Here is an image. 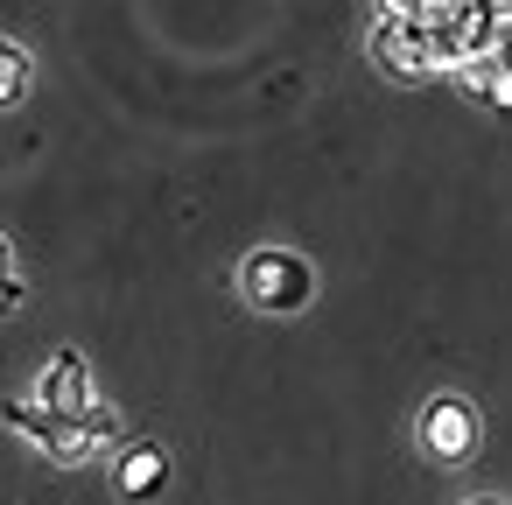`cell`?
<instances>
[{"mask_svg": "<svg viewBox=\"0 0 512 505\" xmlns=\"http://www.w3.org/2000/svg\"><path fill=\"white\" fill-rule=\"evenodd\" d=\"M239 295L253 309H267V316H295L316 295V267L302 253H288V246H253L239 260Z\"/></svg>", "mask_w": 512, "mask_h": 505, "instance_id": "6da1fadb", "label": "cell"}, {"mask_svg": "<svg viewBox=\"0 0 512 505\" xmlns=\"http://www.w3.org/2000/svg\"><path fill=\"white\" fill-rule=\"evenodd\" d=\"M36 407H43L50 421H85V414L99 407V386H92L85 351H57V358L43 365V379H36Z\"/></svg>", "mask_w": 512, "mask_h": 505, "instance_id": "7a4b0ae2", "label": "cell"}, {"mask_svg": "<svg viewBox=\"0 0 512 505\" xmlns=\"http://www.w3.org/2000/svg\"><path fill=\"white\" fill-rule=\"evenodd\" d=\"M421 449L442 456V463H463V456L477 449V407H470V400H435V407L421 414Z\"/></svg>", "mask_w": 512, "mask_h": 505, "instance_id": "3957f363", "label": "cell"}, {"mask_svg": "<svg viewBox=\"0 0 512 505\" xmlns=\"http://www.w3.org/2000/svg\"><path fill=\"white\" fill-rule=\"evenodd\" d=\"M113 484H120V498H155V491L169 484V456H162L155 442H134V449H120Z\"/></svg>", "mask_w": 512, "mask_h": 505, "instance_id": "277c9868", "label": "cell"}, {"mask_svg": "<svg viewBox=\"0 0 512 505\" xmlns=\"http://www.w3.org/2000/svg\"><path fill=\"white\" fill-rule=\"evenodd\" d=\"M463 92H477L484 106H498V113H512V71H498L491 57H484V64H463Z\"/></svg>", "mask_w": 512, "mask_h": 505, "instance_id": "5b68a950", "label": "cell"}, {"mask_svg": "<svg viewBox=\"0 0 512 505\" xmlns=\"http://www.w3.org/2000/svg\"><path fill=\"white\" fill-rule=\"evenodd\" d=\"M29 71H36V64H29V50L0 36V106H15V99L29 92Z\"/></svg>", "mask_w": 512, "mask_h": 505, "instance_id": "8992f818", "label": "cell"}, {"mask_svg": "<svg viewBox=\"0 0 512 505\" xmlns=\"http://www.w3.org/2000/svg\"><path fill=\"white\" fill-rule=\"evenodd\" d=\"M43 449H50L57 463H85V456H92V435H85V421H50Z\"/></svg>", "mask_w": 512, "mask_h": 505, "instance_id": "52a82bcc", "label": "cell"}, {"mask_svg": "<svg viewBox=\"0 0 512 505\" xmlns=\"http://www.w3.org/2000/svg\"><path fill=\"white\" fill-rule=\"evenodd\" d=\"M0 421H8L15 435H29V442H43V435H50V414H43V407H29V400H0Z\"/></svg>", "mask_w": 512, "mask_h": 505, "instance_id": "ba28073f", "label": "cell"}, {"mask_svg": "<svg viewBox=\"0 0 512 505\" xmlns=\"http://www.w3.org/2000/svg\"><path fill=\"white\" fill-rule=\"evenodd\" d=\"M85 435H92V456H99V449H113V442H120V414L99 400V407L85 414Z\"/></svg>", "mask_w": 512, "mask_h": 505, "instance_id": "9c48e42d", "label": "cell"}, {"mask_svg": "<svg viewBox=\"0 0 512 505\" xmlns=\"http://www.w3.org/2000/svg\"><path fill=\"white\" fill-rule=\"evenodd\" d=\"M491 64L512 71V8H498V43H491Z\"/></svg>", "mask_w": 512, "mask_h": 505, "instance_id": "30bf717a", "label": "cell"}, {"mask_svg": "<svg viewBox=\"0 0 512 505\" xmlns=\"http://www.w3.org/2000/svg\"><path fill=\"white\" fill-rule=\"evenodd\" d=\"M22 295H29V288H22L15 274H0V316H15V309H22Z\"/></svg>", "mask_w": 512, "mask_h": 505, "instance_id": "8fae6325", "label": "cell"}, {"mask_svg": "<svg viewBox=\"0 0 512 505\" xmlns=\"http://www.w3.org/2000/svg\"><path fill=\"white\" fill-rule=\"evenodd\" d=\"M0 274H8V239H0Z\"/></svg>", "mask_w": 512, "mask_h": 505, "instance_id": "7c38bea8", "label": "cell"}, {"mask_svg": "<svg viewBox=\"0 0 512 505\" xmlns=\"http://www.w3.org/2000/svg\"><path fill=\"white\" fill-rule=\"evenodd\" d=\"M470 505H498V498H470Z\"/></svg>", "mask_w": 512, "mask_h": 505, "instance_id": "4fadbf2b", "label": "cell"}]
</instances>
